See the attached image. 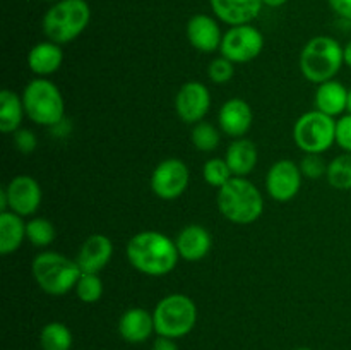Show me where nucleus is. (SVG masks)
Here are the masks:
<instances>
[{"mask_svg": "<svg viewBox=\"0 0 351 350\" xmlns=\"http://www.w3.org/2000/svg\"><path fill=\"white\" fill-rule=\"evenodd\" d=\"M125 253L134 270L154 278L170 275L180 259L175 240L158 230H143L130 237Z\"/></svg>", "mask_w": 351, "mask_h": 350, "instance_id": "f257e3e1", "label": "nucleus"}, {"mask_svg": "<svg viewBox=\"0 0 351 350\" xmlns=\"http://www.w3.org/2000/svg\"><path fill=\"white\" fill-rule=\"evenodd\" d=\"M218 209L235 225H250L264 213V199L254 182L247 177H233L218 189Z\"/></svg>", "mask_w": 351, "mask_h": 350, "instance_id": "f03ea898", "label": "nucleus"}, {"mask_svg": "<svg viewBox=\"0 0 351 350\" xmlns=\"http://www.w3.org/2000/svg\"><path fill=\"white\" fill-rule=\"evenodd\" d=\"M31 271L38 287L53 297H62L74 290L82 273L77 261L55 250H43L34 256Z\"/></svg>", "mask_w": 351, "mask_h": 350, "instance_id": "7ed1b4c3", "label": "nucleus"}, {"mask_svg": "<svg viewBox=\"0 0 351 350\" xmlns=\"http://www.w3.org/2000/svg\"><path fill=\"white\" fill-rule=\"evenodd\" d=\"M91 21L86 0H58L43 16V33L50 41L65 45L81 36Z\"/></svg>", "mask_w": 351, "mask_h": 350, "instance_id": "20e7f679", "label": "nucleus"}, {"mask_svg": "<svg viewBox=\"0 0 351 350\" xmlns=\"http://www.w3.org/2000/svg\"><path fill=\"white\" fill-rule=\"evenodd\" d=\"M21 96H23L26 115L31 122L43 127H57L64 120V96L58 86L50 79H33L24 86Z\"/></svg>", "mask_w": 351, "mask_h": 350, "instance_id": "39448f33", "label": "nucleus"}, {"mask_svg": "<svg viewBox=\"0 0 351 350\" xmlns=\"http://www.w3.org/2000/svg\"><path fill=\"white\" fill-rule=\"evenodd\" d=\"M343 64V47L339 41L324 34L308 40L300 54L302 74L314 84L335 79Z\"/></svg>", "mask_w": 351, "mask_h": 350, "instance_id": "423d86ee", "label": "nucleus"}, {"mask_svg": "<svg viewBox=\"0 0 351 350\" xmlns=\"http://www.w3.org/2000/svg\"><path fill=\"white\" fill-rule=\"evenodd\" d=\"M153 318L158 336L184 338L197 323V305L189 295L170 294L158 302Z\"/></svg>", "mask_w": 351, "mask_h": 350, "instance_id": "0eeeda50", "label": "nucleus"}, {"mask_svg": "<svg viewBox=\"0 0 351 350\" xmlns=\"http://www.w3.org/2000/svg\"><path fill=\"white\" fill-rule=\"evenodd\" d=\"M293 141L304 153L322 154L336 143V120L319 110L305 112L293 126Z\"/></svg>", "mask_w": 351, "mask_h": 350, "instance_id": "6e6552de", "label": "nucleus"}, {"mask_svg": "<svg viewBox=\"0 0 351 350\" xmlns=\"http://www.w3.org/2000/svg\"><path fill=\"white\" fill-rule=\"evenodd\" d=\"M263 48V33L252 24H240V26H232L223 34L219 51L233 64H245L259 57Z\"/></svg>", "mask_w": 351, "mask_h": 350, "instance_id": "1a4fd4ad", "label": "nucleus"}, {"mask_svg": "<svg viewBox=\"0 0 351 350\" xmlns=\"http://www.w3.org/2000/svg\"><path fill=\"white\" fill-rule=\"evenodd\" d=\"M191 172L180 158H167L154 167L151 174V191L165 201H173L180 198L189 187Z\"/></svg>", "mask_w": 351, "mask_h": 350, "instance_id": "9d476101", "label": "nucleus"}, {"mask_svg": "<svg viewBox=\"0 0 351 350\" xmlns=\"http://www.w3.org/2000/svg\"><path fill=\"white\" fill-rule=\"evenodd\" d=\"M300 165L291 160H278L271 165L266 175V191L271 199L288 202L300 192L302 187Z\"/></svg>", "mask_w": 351, "mask_h": 350, "instance_id": "9b49d317", "label": "nucleus"}, {"mask_svg": "<svg viewBox=\"0 0 351 350\" xmlns=\"http://www.w3.org/2000/svg\"><path fill=\"white\" fill-rule=\"evenodd\" d=\"M209 108H211V93L204 82H185L175 95V112L185 124H197L204 120Z\"/></svg>", "mask_w": 351, "mask_h": 350, "instance_id": "f8f14e48", "label": "nucleus"}, {"mask_svg": "<svg viewBox=\"0 0 351 350\" xmlns=\"http://www.w3.org/2000/svg\"><path fill=\"white\" fill-rule=\"evenodd\" d=\"M3 187L7 191L9 211L17 213L24 218V216H33L40 209L43 192L36 178L31 175H16Z\"/></svg>", "mask_w": 351, "mask_h": 350, "instance_id": "ddd939ff", "label": "nucleus"}, {"mask_svg": "<svg viewBox=\"0 0 351 350\" xmlns=\"http://www.w3.org/2000/svg\"><path fill=\"white\" fill-rule=\"evenodd\" d=\"M187 40L195 50L202 54H215L221 48L223 33L218 21L208 14H195L187 23Z\"/></svg>", "mask_w": 351, "mask_h": 350, "instance_id": "4468645a", "label": "nucleus"}, {"mask_svg": "<svg viewBox=\"0 0 351 350\" xmlns=\"http://www.w3.org/2000/svg\"><path fill=\"white\" fill-rule=\"evenodd\" d=\"M219 129L223 134L239 139L245 137L254 122V113L249 103L242 98H230L221 105L218 112Z\"/></svg>", "mask_w": 351, "mask_h": 350, "instance_id": "2eb2a0df", "label": "nucleus"}, {"mask_svg": "<svg viewBox=\"0 0 351 350\" xmlns=\"http://www.w3.org/2000/svg\"><path fill=\"white\" fill-rule=\"evenodd\" d=\"M113 242L103 233H93L82 242L75 261L82 273H99L112 261Z\"/></svg>", "mask_w": 351, "mask_h": 350, "instance_id": "dca6fc26", "label": "nucleus"}, {"mask_svg": "<svg viewBox=\"0 0 351 350\" xmlns=\"http://www.w3.org/2000/svg\"><path fill=\"white\" fill-rule=\"evenodd\" d=\"M175 244H177L182 259L189 261V263H197V261L204 259L211 250L213 235L206 226L191 223L177 233Z\"/></svg>", "mask_w": 351, "mask_h": 350, "instance_id": "f3484780", "label": "nucleus"}, {"mask_svg": "<svg viewBox=\"0 0 351 350\" xmlns=\"http://www.w3.org/2000/svg\"><path fill=\"white\" fill-rule=\"evenodd\" d=\"M119 335L127 343H144L151 338L154 328L153 312L144 307H130L120 316L119 319Z\"/></svg>", "mask_w": 351, "mask_h": 350, "instance_id": "a211bd4d", "label": "nucleus"}, {"mask_svg": "<svg viewBox=\"0 0 351 350\" xmlns=\"http://www.w3.org/2000/svg\"><path fill=\"white\" fill-rule=\"evenodd\" d=\"M213 12L230 26L250 24L263 9V0H209Z\"/></svg>", "mask_w": 351, "mask_h": 350, "instance_id": "6ab92c4d", "label": "nucleus"}, {"mask_svg": "<svg viewBox=\"0 0 351 350\" xmlns=\"http://www.w3.org/2000/svg\"><path fill=\"white\" fill-rule=\"evenodd\" d=\"M64 51L58 43L53 41H40L27 54V67L38 78H47L55 74L62 67Z\"/></svg>", "mask_w": 351, "mask_h": 350, "instance_id": "aec40b11", "label": "nucleus"}, {"mask_svg": "<svg viewBox=\"0 0 351 350\" xmlns=\"http://www.w3.org/2000/svg\"><path fill=\"white\" fill-rule=\"evenodd\" d=\"M225 160L235 177H247L256 168L259 151H257L254 141L247 139V137H239V139H233V143L228 146Z\"/></svg>", "mask_w": 351, "mask_h": 350, "instance_id": "412c9836", "label": "nucleus"}, {"mask_svg": "<svg viewBox=\"0 0 351 350\" xmlns=\"http://www.w3.org/2000/svg\"><path fill=\"white\" fill-rule=\"evenodd\" d=\"M346 102H348V88L335 79L322 82L315 89V110L326 113V115H343L346 112Z\"/></svg>", "mask_w": 351, "mask_h": 350, "instance_id": "4be33fe9", "label": "nucleus"}, {"mask_svg": "<svg viewBox=\"0 0 351 350\" xmlns=\"http://www.w3.org/2000/svg\"><path fill=\"white\" fill-rule=\"evenodd\" d=\"M26 239V222L14 211H0V253H16Z\"/></svg>", "mask_w": 351, "mask_h": 350, "instance_id": "5701e85b", "label": "nucleus"}, {"mask_svg": "<svg viewBox=\"0 0 351 350\" xmlns=\"http://www.w3.org/2000/svg\"><path fill=\"white\" fill-rule=\"evenodd\" d=\"M26 110H24L23 96L10 89L0 91V130L3 134H14L21 129Z\"/></svg>", "mask_w": 351, "mask_h": 350, "instance_id": "b1692460", "label": "nucleus"}, {"mask_svg": "<svg viewBox=\"0 0 351 350\" xmlns=\"http://www.w3.org/2000/svg\"><path fill=\"white\" fill-rule=\"evenodd\" d=\"M72 331L67 325L60 321H51L41 328L40 345L43 350H71Z\"/></svg>", "mask_w": 351, "mask_h": 350, "instance_id": "393cba45", "label": "nucleus"}, {"mask_svg": "<svg viewBox=\"0 0 351 350\" xmlns=\"http://www.w3.org/2000/svg\"><path fill=\"white\" fill-rule=\"evenodd\" d=\"M57 237V229L53 223L43 216H33L26 222V239L33 244L34 247H45L50 246Z\"/></svg>", "mask_w": 351, "mask_h": 350, "instance_id": "a878e982", "label": "nucleus"}, {"mask_svg": "<svg viewBox=\"0 0 351 350\" xmlns=\"http://www.w3.org/2000/svg\"><path fill=\"white\" fill-rule=\"evenodd\" d=\"M326 178L332 189L351 191V153H343L336 156L328 165Z\"/></svg>", "mask_w": 351, "mask_h": 350, "instance_id": "bb28decb", "label": "nucleus"}, {"mask_svg": "<svg viewBox=\"0 0 351 350\" xmlns=\"http://www.w3.org/2000/svg\"><path fill=\"white\" fill-rule=\"evenodd\" d=\"M219 130L216 126H213L211 122H206V120H201V122L194 124L191 132V141L195 146V150L202 151V153H211L218 148L219 141Z\"/></svg>", "mask_w": 351, "mask_h": 350, "instance_id": "cd10ccee", "label": "nucleus"}, {"mask_svg": "<svg viewBox=\"0 0 351 350\" xmlns=\"http://www.w3.org/2000/svg\"><path fill=\"white\" fill-rule=\"evenodd\" d=\"M74 292L84 304H96L103 297V280L98 273H81Z\"/></svg>", "mask_w": 351, "mask_h": 350, "instance_id": "c85d7f7f", "label": "nucleus"}, {"mask_svg": "<svg viewBox=\"0 0 351 350\" xmlns=\"http://www.w3.org/2000/svg\"><path fill=\"white\" fill-rule=\"evenodd\" d=\"M202 177L208 182L211 187L221 189L223 185L228 184L235 175L230 170L228 163H226L225 158H211L204 163L202 167Z\"/></svg>", "mask_w": 351, "mask_h": 350, "instance_id": "c756f323", "label": "nucleus"}, {"mask_svg": "<svg viewBox=\"0 0 351 350\" xmlns=\"http://www.w3.org/2000/svg\"><path fill=\"white\" fill-rule=\"evenodd\" d=\"M208 75L216 84H226L235 75V64L221 55V57L211 60V64L208 67Z\"/></svg>", "mask_w": 351, "mask_h": 350, "instance_id": "7c9ffc66", "label": "nucleus"}, {"mask_svg": "<svg viewBox=\"0 0 351 350\" xmlns=\"http://www.w3.org/2000/svg\"><path fill=\"white\" fill-rule=\"evenodd\" d=\"M300 170L305 178L317 180V178H322L328 174V163H326V160L322 158V154L305 153V156L302 158L300 161Z\"/></svg>", "mask_w": 351, "mask_h": 350, "instance_id": "2f4dec72", "label": "nucleus"}, {"mask_svg": "<svg viewBox=\"0 0 351 350\" xmlns=\"http://www.w3.org/2000/svg\"><path fill=\"white\" fill-rule=\"evenodd\" d=\"M336 144L345 153H351V113H345L336 120Z\"/></svg>", "mask_w": 351, "mask_h": 350, "instance_id": "473e14b6", "label": "nucleus"}, {"mask_svg": "<svg viewBox=\"0 0 351 350\" xmlns=\"http://www.w3.org/2000/svg\"><path fill=\"white\" fill-rule=\"evenodd\" d=\"M14 146L19 153L31 154L38 148V137L31 129H17L14 132Z\"/></svg>", "mask_w": 351, "mask_h": 350, "instance_id": "72a5a7b5", "label": "nucleus"}, {"mask_svg": "<svg viewBox=\"0 0 351 350\" xmlns=\"http://www.w3.org/2000/svg\"><path fill=\"white\" fill-rule=\"evenodd\" d=\"M328 2L339 17L351 21V0H328Z\"/></svg>", "mask_w": 351, "mask_h": 350, "instance_id": "f704fd0d", "label": "nucleus"}, {"mask_svg": "<svg viewBox=\"0 0 351 350\" xmlns=\"http://www.w3.org/2000/svg\"><path fill=\"white\" fill-rule=\"evenodd\" d=\"M151 350H178L177 342L168 336H158L153 342V349Z\"/></svg>", "mask_w": 351, "mask_h": 350, "instance_id": "c9c22d12", "label": "nucleus"}, {"mask_svg": "<svg viewBox=\"0 0 351 350\" xmlns=\"http://www.w3.org/2000/svg\"><path fill=\"white\" fill-rule=\"evenodd\" d=\"M0 211H9V201H7L5 187L0 189Z\"/></svg>", "mask_w": 351, "mask_h": 350, "instance_id": "e433bc0d", "label": "nucleus"}, {"mask_svg": "<svg viewBox=\"0 0 351 350\" xmlns=\"http://www.w3.org/2000/svg\"><path fill=\"white\" fill-rule=\"evenodd\" d=\"M343 60H345V65L351 69V40L343 47Z\"/></svg>", "mask_w": 351, "mask_h": 350, "instance_id": "4c0bfd02", "label": "nucleus"}, {"mask_svg": "<svg viewBox=\"0 0 351 350\" xmlns=\"http://www.w3.org/2000/svg\"><path fill=\"white\" fill-rule=\"evenodd\" d=\"M287 2L288 0H263L264 5H267V7H281V5H285Z\"/></svg>", "mask_w": 351, "mask_h": 350, "instance_id": "58836bf2", "label": "nucleus"}, {"mask_svg": "<svg viewBox=\"0 0 351 350\" xmlns=\"http://www.w3.org/2000/svg\"><path fill=\"white\" fill-rule=\"evenodd\" d=\"M346 113H351V88L348 89V102H346Z\"/></svg>", "mask_w": 351, "mask_h": 350, "instance_id": "ea45409f", "label": "nucleus"}, {"mask_svg": "<svg viewBox=\"0 0 351 350\" xmlns=\"http://www.w3.org/2000/svg\"><path fill=\"white\" fill-rule=\"evenodd\" d=\"M295 350H312V349H307V347H300V349H295Z\"/></svg>", "mask_w": 351, "mask_h": 350, "instance_id": "a19ab883", "label": "nucleus"}, {"mask_svg": "<svg viewBox=\"0 0 351 350\" xmlns=\"http://www.w3.org/2000/svg\"><path fill=\"white\" fill-rule=\"evenodd\" d=\"M48 2H58V0H48Z\"/></svg>", "mask_w": 351, "mask_h": 350, "instance_id": "79ce46f5", "label": "nucleus"}]
</instances>
